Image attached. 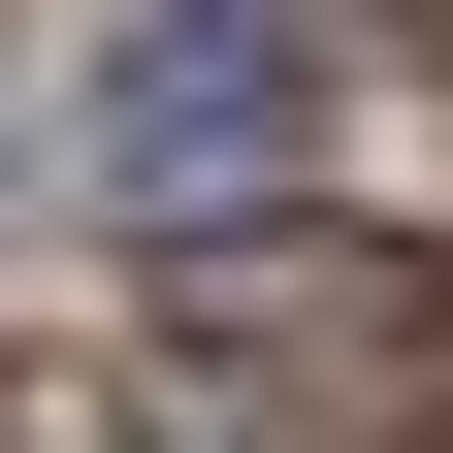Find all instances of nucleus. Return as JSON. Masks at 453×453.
<instances>
[{
  "instance_id": "f257e3e1",
  "label": "nucleus",
  "mask_w": 453,
  "mask_h": 453,
  "mask_svg": "<svg viewBox=\"0 0 453 453\" xmlns=\"http://www.w3.org/2000/svg\"><path fill=\"white\" fill-rule=\"evenodd\" d=\"M130 453H453V259L388 226H226L130 324Z\"/></svg>"
},
{
  "instance_id": "f03ea898",
  "label": "nucleus",
  "mask_w": 453,
  "mask_h": 453,
  "mask_svg": "<svg viewBox=\"0 0 453 453\" xmlns=\"http://www.w3.org/2000/svg\"><path fill=\"white\" fill-rule=\"evenodd\" d=\"M292 130H324V33H292V0H130V33L33 97V162H65L97 226H195V259L292 195Z\"/></svg>"
}]
</instances>
